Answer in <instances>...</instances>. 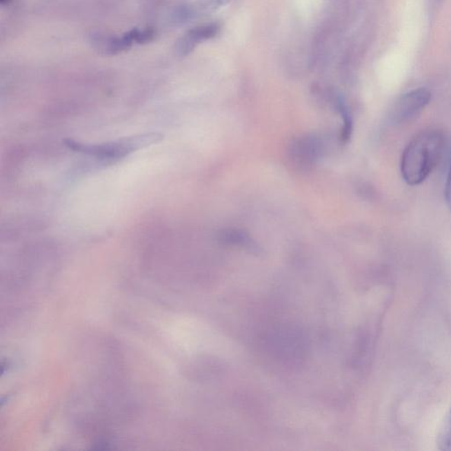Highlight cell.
I'll list each match as a JSON object with an SVG mask.
<instances>
[{
    "label": "cell",
    "instance_id": "cell-1",
    "mask_svg": "<svg viewBox=\"0 0 451 451\" xmlns=\"http://www.w3.org/2000/svg\"><path fill=\"white\" fill-rule=\"evenodd\" d=\"M443 148V135L434 129L418 133L406 146L401 157L400 172L408 186L424 182L437 166Z\"/></svg>",
    "mask_w": 451,
    "mask_h": 451
},
{
    "label": "cell",
    "instance_id": "cell-2",
    "mask_svg": "<svg viewBox=\"0 0 451 451\" xmlns=\"http://www.w3.org/2000/svg\"><path fill=\"white\" fill-rule=\"evenodd\" d=\"M163 139L158 132H147L137 134L117 141L101 143V144H84V143L66 139L65 145L70 150L90 155L101 160H119L128 157L136 151L157 144Z\"/></svg>",
    "mask_w": 451,
    "mask_h": 451
},
{
    "label": "cell",
    "instance_id": "cell-3",
    "mask_svg": "<svg viewBox=\"0 0 451 451\" xmlns=\"http://www.w3.org/2000/svg\"><path fill=\"white\" fill-rule=\"evenodd\" d=\"M431 100V93L421 88L403 94L390 110V119L395 126L412 122L421 115Z\"/></svg>",
    "mask_w": 451,
    "mask_h": 451
},
{
    "label": "cell",
    "instance_id": "cell-4",
    "mask_svg": "<svg viewBox=\"0 0 451 451\" xmlns=\"http://www.w3.org/2000/svg\"><path fill=\"white\" fill-rule=\"evenodd\" d=\"M220 28L216 24L204 25L192 28L177 43V50L181 56L188 55L197 44L202 41L211 39L219 33Z\"/></svg>",
    "mask_w": 451,
    "mask_h": 451
},
{
    "label": "cell",
    "instance_id": "cell-5",
    "mask_svg": "<svg viewBox=\"0 0 451 451\" xmlns=\"http://www.w3.org/2000/svg\"><path fill=\"white\" fill-rule=\"evenodd\" d=\"M437 444L439 450L451 451V408L438 434Z\"/></svg>",
    "mask_w": 451,
    "mask_h": 451
},
{
    "label": "cell",
    "instance_id": "cell-6",
    "mask_svg": "<svg viewBox=\"0 0 451 451\" xmlns=\"http://www.w3.org/2000/svg\"><path fill=\"white\" fill-rule=\"evenodd\" d=\"M444 198H445L448 208H449V210L451 212V165L446 179L445 190H444Z\"/></svg>",
    "mask_w": 451,
    "mask_h": 451
},
{
    "label": "cell",
    "instance_id": "cell-7",
    "mask_svg": "<svg viewBox=\"0 0 451 451\" xmlns=\"http://www.w3.org/2000/svg\"><path fill=\"white\" fill-rule=\"evenodd\" d=\"M230 1L231 0H208L206 3V8H208V9L218 8L227 5Z\"/></svg>",
    "mask_w": 451,
    "mask_h": 451
},
{
    "label": "cell",
    "instance_id": "cell-8",
    "mask_svg": "<svg viewBox=\"0 0 451 451\" xmlns=\"http://www.w3.org/2000/svg\"><path fill=\"white\" fill-rule=\"evenodd\" d=\"M9 1H10V0H1L2 4H6V3H8Z\"/></svg>",
    "mask_w": 451,
    "mask_h": 451
}]
</instances>
